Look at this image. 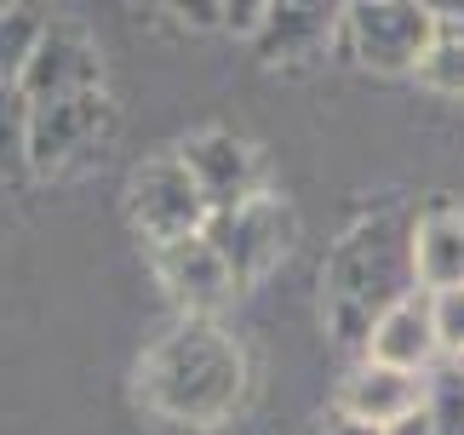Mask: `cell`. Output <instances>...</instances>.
<instances>
[{
    "instance_id": "cell-9",
    "label": "cell",
    "mask_w": 464,
    "mask_h": 435,
    "mask_svg": "<svg viewBox=\"0 0 464 435\" xmlns=\"http://www.w3.org/2000/svg\"><path fill=\"white\" fill-rule=\"evenodd\" d=\"M155 269H160V286L172 293V304L184 315H195V321H207L229 293H236V281H229L218 246H212L207 235H189V241L160 246L155 252Z\"/></svg>"
},
{
    "instance_id": "cell-20",
    "label": "cell",
    "mask_w": 464,
    "mask_h": 435,
    "mask_svg": "<svg viewBox=\"0 0 464 435\" xmlns=\"http://www.w3.org/2000/svg\"><path fill=\"white\" fill-rule=\"evenodd\" d=\"M327 435H384V430H372V424H355V419H333Z\"/></svg>"
},
{
    "instance_id": "cell-1",
    "label": "cell",
    "mask_w": 464,
    "mask_h": 435,
    "mask_svg": "<svg viewBox=\"0 0 464 435\" xmlns=\"http://www.w3.org/2000/svg\"><path fill=\"white\" fill-rule=\"evenodd\" d=\"M413 293H419L413 218L401 212H379L367 224H355L321 264V310H327V326L338 333V343H362L367 350L372 326Z\"/></svg>"
},
{
    "instance_id": "cell-17",
    "label": "cell",
    "mask_w": 464,
    "mask_h": 435,
    "mask_svg": "<svg viewBox=\"0 0 464 435\" xmlns=\"http://www.w3.org/2000/svg\"><path fill=\"white\" fill-rule=\"evenodd\" d=\"M29 121L34 109L24 98V86H0V172L29 167Z\"/></svg>"
},
{
    "instance_id": "cell-14",
    "label": "cell",
    "mask_w": 464,
    "mask_h": 435,
    "mask_svg": "<svg viewBox=\"0 0 464 435\" xmlns=\"http://www.w3.org/2000/svg\"><path fill=\"white\" fill-rule=\"evenodd\" d=\"M419 75L430 81L436 92H453V98H464V17H453V12H436V41H430V52H424Z\"/></svg>"
},
{
    "instance_id": "cell-15",
    "label": "cell",
    "mask_w": 464,
    "mask_h": 435,
    "mask_svg": "<svg viewBox=\"0 0 464 435\" xmlns=\"http://www.w3.org/2000/svg\"><path fill=\"white\" fill-rule=\"evenodd\" d=\"M46 17L29 6H0V86H24V69L41 46Z\"/></svg>"
},
{
    "instance_id": "cell-6",
    "label": "cell",
    "mask_w": 464,
    "mask_h": 435,
    "mask_svg": "<svg viewBox=\"0 0 464 435\" xmlns=\"http://www.w3.org/2000/svg\"><path fill=\"white\" fill-rule=\"evenodd\" d=\"M98 81H103V58H98L92 34H86L81 24H46L41 46H34V58L24 69L29 109L63 103V98H86V92H98Z\"/></svg>"
},
{
    "instance_id": "cell-2",
    "label": "cell",
    "mask_w": 464,
    "mask_h": 435,
    "mask_svg": "<svg viewBox=\"0 0 464 435\" xmlns=\"http://www.w3.org/2000/svg\"><path fill=\"white\" fill-rule=\"evenodd\" d=\"M138 390H144V401L160 419L212 430L236 412L241 390H246V361L212 321L184 315V326H172L150 350L144 372H138Z\"/></svg>"
},
{
    "instance_id": "cell-4",
    "label": "cell",
    "mask_w": 464,
    "mask_h": 435,
    "mask_svg": "<svg viewBox=\"0 0 464 435\" xmlns=\"http://www.w3.org/2000/svg\"><path fill=\"white\" fill-rule=\"evenodd\" d=\"M127 207H132V224L150 235V241L172 246V241H189V235H207V195L201 184L189 178V167L178 155H160V160H144L127 184Z\"/></svg>"
},
{
    "instance_id": "cell-5",
    "label": "cell",
    "mask_w": 464,
    "mask_h": 435,
    "mask_svg": "<svg viewBox=\"0 0 464 435\" xmlns=\"http://www.w3.org/2000/svg\"><path fill=\"white\" fill-rule=\"evenodd\" d=\"M207 241L218 246L229 281L246 286V281H258L270 264H281V252L293 246V207L281 201V195L258 189L246 207L207 218Z\"/></svg>"
},
{
    "instance_id": "cell-13",
    "label": "cell",
    "mask_w": 464,
    "mask_h": 435,
    "mask_svg": "<svg viewBox=\"0 0 464 435\" xmlns=\"http://www.w3.org/2000/svg\"><path fill=\"white\" fill-rule=\"evenodd\" d=\"M338 6H270L258 24V58L264 63H298L333 34Z\"/></svg>"
},
{
    "instance_id": "cell-11",
    "label": "cell",
    "mask_w": 464,
    "mask_h": 435,
    "mask_svg": "<svg viewBox=\"0 0 464 435\" xmlns=\"http://www.w3.org/2000/svg\"><path fill=\"white\" fill-rule=\"evenodd\" d=\"M413 412H424V378L379 367V361H362L344 378V390H338V419H355L372 430H390V424L413 419Z\"/></svg>"
},
{
    "instance_id": "cell-3",
    "label": "cell",
    "mask_w": 464,
    "mask_h": 435,
    "mask_svg": "<svg viewBox=\"0 0 464 435\" xmlns=\"http://www.w3.org/2000/svg\"><path fill=\"white\" fill-rule=\"evenodd\" d=\"M344 29L355 58L379 75H401L419 69L424 52L436 41V6H413V0H355L344 6Z\"/></svg>"
},
{
    "instance_id": "cell-8",
    "label": "cell",
    "mask_w": 464,
    "mask_h": 435,
    "mask_svg": "<svg viewBox=\"0 0 464 435\" xmlns=\"http://www.w3.org/2000/svg\"><path fill=\"white\" fill-rule=\"evenodd\" d=\"M178 160H184L189 178L201 184L212 218L236 212V207H246L258 195V160L236 132H195V138H184Z\"/></svg>"
},
{
    "instance_id": "cell-7",
    "label": "cell",
    "mask_w": 464,
    "mask_h": 435,
    "mask_svg": "<svg viewBox=\"0 0 464 435\" xmlns=\"http://www.w3.org/2000/svg\"><path fill=\"white\" fill-rule=\"evenodd\" d=\"M110 126H115V109L103 103V92L41 103L29 121V167H41V172L75 167L81 155L98 150V138H110Z\"/></svg>"
},
{
    "instance_id": "cell-16",
    "label": "cell",
    "mask_w": 464,
    "mask_h": 435,
    "mask_svg": "<svg viewBox=\"0 0 464 435\" xmlns=\"http://www.w3.org/2000/svg\"><path fill=\"white\" fill-rule=\"evenodd\" d=\"M424 419H430L436 435H464V367L459 361H441L424 378Z\"/></svg>"
},
{
    "instance_id": "cell-12",
    "label": "cell",
    "mask_w": 464,
    "mask_h": 435,
    "mask_svg": "<svg viewBox=\"0 0 464 435\" xmlns=\"http://www.w3.org/2000/svg\"><path fill=\"white\" fill-rule=\"evenodd\" d=\"M413 269H419V293H453L464 286V212L436 207L413 224Z\"/></svg>"
},
{
    "instance_id": "cell-19",
    "label": "cell",
    "mask_w": 464,
    "mask_h": 435,
    "mask_svg": "<svg viewBox=\"0 0 464 435\" xmlns=\"http://www.w3.org/2000/svg\"><path fill=\"white\" fill-rule=\"evenodd\" d=\"M384 435H436V430H430V419H424V412H413V419H401V424H390Z\"/></svg>"
},
{
    "instance_id": "cell-18",
    "label": "cell",
    "mask_w": 464,
    "mask_h": 435,
    "mask_svg": "<svg viewBox=\"0 0 464 435\" xmlns=\"http://www.w3.org/2000/svg\"><path fill=\"white\" fill-rule=\"evenodd\" d=\"M436 333H441V355L448 361H464V286L453 293H436Z\"/></svg>"
},
{
    "instance_id": "cell-10",
    "label": "cell",
    "mask_w": 464,
    "mask_h": 435,
    "mask_svg": "<svg viewBox=\"0 0 464 435\" xmlns=\"http://www.w3.org/2000/svg\"><path fill=\"white\" fill-rule=\"evenodd\" d=\"M367 361L396 367V372H413V378H430L441 367V333H436V304H430V293L401 298L396 310L372 326Z\"/></svg>"
},
{
    "instance_id": "cell-21",
    "label": "cell",
    "mask_w": 464,
    "mask_h": 435,
    "mask_svg": "<svg viewBox=\"0 0 464 435\" xmlns=\"http://www.w3.org/2000/svg\"><path fill=\"white\" fill-rule=\"evenodd\" d=\"M459 367H464V361H459Z\"/></svg>"
}]
</instances>
